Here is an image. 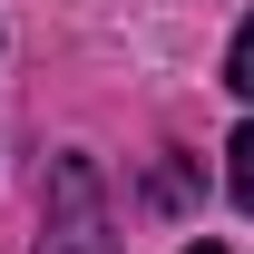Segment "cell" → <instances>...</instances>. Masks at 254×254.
<instances>
[{
    "label": "cell",
    "mask_w": 254,
    "mask_h": 254,
    "mask_svg": "<svg viewBox=\"0 0 254 254\" xmlns=\"http://www.w3.org/2000/svg\"><path fill=\"white\" fill-rule=\"evenodd\" d=\"M39 254H108V215H98V166L88 157L59 166V215H49Z\"/></svg>",
    "instance_id": "1"
},
{
    "label": "cell",
    "mask_w": 254,
    "mask_h": 254,
    "mask_svg": "<svg viewBox=\"0 0 254 254\" xmlns=\"http://www.w3.org/2000/svg\"><path fill=\"white\" fill-rule=\"evenodd\" d=\"M225 195H235V205L254 215V118L235 127V137H225Z\"/></svg>",
    "instance_id": "2"
},
{
    "label": "cell",
    "mask_w": 254,
    "mask_h": 254,
    "mask_svg": "<svg viewBox=\"0 0 254 254\" xmlns=\"http://www.w3.org/2000/svg\"><path fill=\"white\" fill-rule=\"evenodd\" d=\"M225 88H235V98H254V20L235 30V49H225Z\"/></svg>",
    "instance_id": "3"
},
{
    "label": "cell",
    "mask_w": 254,
    "mask_h": 254,
    "mask_svg": "<svg viewBox=\"0 0 254 254\" xmlns=\"http://www.w3.org/2000/svg\"><path fill=\"white\" fill-rule=\"evenodd\" d=\"M186 254H225V245H186Z\"/></svg>",
    "instance_id": "4"
}]
</instances>
